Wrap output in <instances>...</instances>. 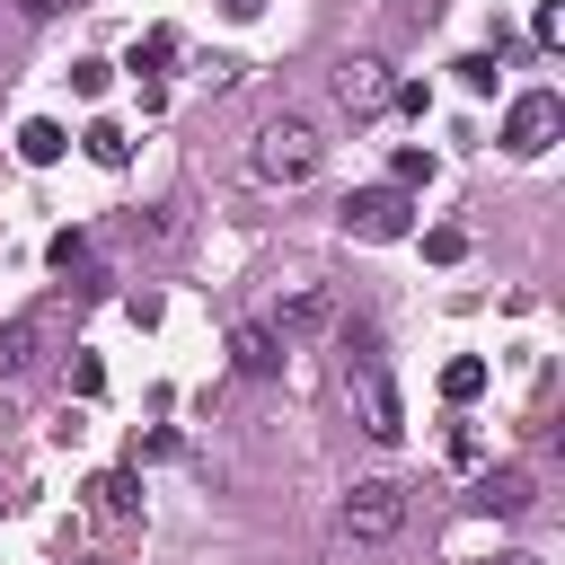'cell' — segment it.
<instances>
[{
	"label": "cell",
	"instance_id": "3",
	"mask_svg": "<svg viewBox=\"0 0 565 565\" xmlns=\"http://www.w3.org/2000/svg\"><path fill=\"white\" fill-rule=\"evenodd\" d=\"M344 530H353V539H397V530H406V486H397V477H353Z\"/></svg>",
	"mask_w": 565,
	"mask_h": 565
},
{
	"label": "cell",
	"instance_id": "15",
	"mask_svg": "<svg viewBox=\"0 0 565 565\" xmlns=\"http://www.w3.org/2000/svg\"><path fill=\"white\" fill-rule=\"evenodd\" d=\"M424 256H433V265H459V256H468V230H433Z\"/></svg>",
	"mask_w": 565,
	"mask_h": 565
},
{
	"label": "cell",
	"instance_id": "11",
	"mask_svg": "<svg viewBox=\"0 0 565 565\" xmlns=\"http://www.w3.org/2000/svg\"><path fill=\"white\" fill-rule=\"evenodd\" d=\"M26 362H35V318H9V327H0V380L26 371Z\"/></svg>",
	"mask_w": 565,
	"mask_h": 565
},
{
	"label": "cell",
	"instance_id": "9",
	"mask_svg": "<svg viewBox=\"0 0 565 565\" xmlns=\"http://www.w3.org/2000/svg\"><path fill=\"white\" fill-rule=\"evenodd\" d=\"M62 150H71V132H62V124H53V115H35V124H26V132H18V159H26V168H53V159H62Z\"/></svg>",
	"mask_w": 565,
	"mask_h": 565
},
{
	"label": "cell",
	"instance_id": "7",
	"mask_svg": "<svg viewBox=\"0 0 565 565\" xmlns=\"http://www.w3.org/2000/svg\"><path fill=\"white\" fill-rule=\"evenodd\" d=\"M230 362H238L247 380H274V371H282V335L247 318V327H230Z\"/></svg>",
	"mask_w": 565,
	"mask_h": 565
},
{
	"label": "cell",
	"instance_id": "16",
	"mask_svg": "<svg viewBox=\"0 0 565 565\" xmlns=\"http://www.w3.org/2000/svg\"><path fill=\"white\" fill-rule=\"evenodd\" d=\"M168 53H177V35H168V26H159V35H150V44H141V53H132V71H159V62H168Z\"/></svg>",
	"mask_w": 565,
	"mask_h": 565
},
{
	"label": "cell",
	"instance_id": "6",
	"mask_svg": "<svg viewBox=\"0 0 565 565\" xmlns=\"http://www.w3.org/2000/svg\"><path fill=\"white\" fill-rule=\"evenodd\" d=\"M388 97H397L388 62H371V53H362V62H344V71H335V106H344V115H380Z\"/></svg>",
	"mask_w": 565,
	"mask_h": 565
},
{
	"label": "cell",
	"instance_id": "20",
	"mask_svg": "<svg viewBox=\"0 0 565 565\" xmlns=\"http://www.w3.org/2000/svg\"><path fill=\"white\" fill-rule=\"evenodd\" d=\"M494 565H539V556H494Z\"/></svg>",
	"mask_w": 565,
	"mask_h": 565
},
{
	"label": "cell",
	"instance_id": "2",
	"mask_svg": "<svg viewBox=\"0 0 565 565\" xmlns=\"http://www.w3.org/2000/svg\"><path fill=\"white\" fill-rule=\"evenodd\" d=\"M247 168H256L265 185H309V177H318V132H309V124H265L256 150H247Z\"/></svg>",
	"mask_w": 565,
	"mask_h": 565
},
{
	"label": "cell",
	"instance_id": "1",
	"mask_svg": "<svg viewBox=\"0 0 565 565\" xmlns=\"http://www.w3.org/2000/svg\"><path fill=\"white\" fill-rule=\"evenodd\" d=\"M344 344H353L344 380H353V397H362V433H371V441H397V433H406V406H397L388 362H380V353H371V335H353V327H344Z\"/></svg>",
	"mask_w": 565,
	"mask_h": 565
},
{
	"label": "cell",
	"instance_id": "18",
	"mask_svg": "<svg viewBox=\"0 0 565 565\" xmlns=\"http://www.w3.org/2000/svg\"><path fill=\"white\" fill-rule=\"evenodd\" d=\"M18 9H26V18H62L71 0H18Z\"/></svg>",
	"mask_w": 565,
	"mask_h": 565
},
{
	"label": "cell",
	"instance_id": "14",
	"mask_svg": "<svg viewBox=\"0 0 565 565\" xmlns=\"http://www.w3.org/2000/svg\"><path fill=\"white\" fill-rule=\"evenodd\" d=\"M441 388H450V397H459V406H468V397H477V388H486V362H450V371H441Z\"/></svg>",
	"mask_w": 565,
	"mask_h": 565
},
{
	"label": "cell",
	"instance_id": "5",
	"mask_svg": "<svg viewBox=\"0 0 565 565\" xmlns=\"http://www.w3.org/2000/svg\"><path fill=\"white\" fill-rule=\"evenodd\" d=\"M556 115H565V106H556V88H521V97H512V115H503V150L539 159V150L556 141Z\"/></svg>",
	"mask_w": 565,
	"mask_h": 565
},
{
	"label": "cell",
	"instance_id": "13",
	"mask_svg": "<svg viewBox=\"0 0 565 565\" xmlns=\"http://www.w3.org/2000/svg\"><path fill=\"white\" fill-rule=\"evenodd\" d=\"M318 318H327V291H318V282H300V291L282 300V327H318Z\"/></svg>",
	"mask_w": 565,
	"mask_h": 565
},
{
	"label": "cell",
	"instance_id": "12",
	"mask_svg": "<svg viewBox=\"0 0 565 565\" xmlns=\"http://www.w3.org/2000/svg\"><path fill=\"white\" fill-rule=\"evenodd\" d=\"M88 159H97V168H124V159H132L124 124H88Z\"/></svg>",
	"mask_w": 565,
	"mask_h": 565
},
{
	"label": "cell",
	"instance_id": "4",
	"mask_svg": "<svg viewBox=\"0 0 565 565\" xmlns=\"http://www.w3.org/2000/svg\"><path fill=\"white\" fill-rule=\"evenodd\" d=\"M344 230H353V238H406V230H415L406 185H362V194H344Z\"/></svg>",
	"mask_w": 565,
	"mask_h": 565
},
{
	"label": "cell",
	"instance_id": "8",
	"mask_svg": "<svg viewBox=\"0 0 565 565\" xmlns=\"http://www.w3.org/2000/svg\"><path fill=\"white\" fill-rule=\"evenodd\" d=\"M477 512H503V521L530 512V477H521V468H494V477L477 486Z\"/></svg>",
	"mask_w": 565,
	"mask_h": 565
},
{
	"label": "cell",
	"instance_id": "19",
	"mask_svg": "<svg viewBox=\"0 0 565 565\" xmlns=\"http://www.w3.org/2000/svg\"><path fill=\"white\" fill-rule=\"evenodd\" d=\"M230 9H238V18H256V9H265V0H230Z\"/></svg>",
	"mask_w": 565,
	"mask_h": 565
},
{
	"label": "cell",
	"instance_id": "10",
	"mask_svg": "<svg viewBox=\"0 0 565 565\" xmlns=\"http://www.w3.org/2000/svg\"><path fill=\"white\" fill-rule=\"evenodd\" d=\"M88 494H97V512H106V521H124V512H141V477H132V468H106V477H97Z\"/></svg>",
	"mask_w": 565,
	"mask_h": 565
},
{
	"label": "cell",
	"instance_id": "17",
	"mask_svg": "<svg viewBox=\"0 0 565 565\" xmlns=\"http://www.w3.org/2000/svg\"><path fill=\"white\" fill-rule=\"evenodd\" d=\"M79 256H88V238H79V230H53V265H62V274H71V265H79Z\"/></svg>",
	"mask_w": 565,
	"mask_h": 565
}]
</instances>
